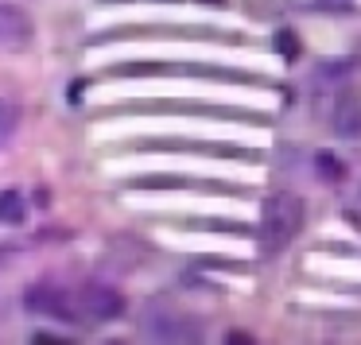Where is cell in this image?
I'll use <instances>...</instances> for the list:
<instances>
[{"mask_svg":"<svg viewBox=\"0 0 361 345\" xmlns=\"http://www.w3.org/2000/svg\"><path fill=\"white\" fill-rule=\"evenodd\" d=\"M303 221H307V206L299 194H291V190L268 194L264 206H260V252H264V256H276L280 249H288L299 237Z\"/></svg>","mask_w":361,"mask_h":345,"instance_id":"1","label":"cell"},{"mask_svg":"<svg viewBox=\"0 0 361 345\" xmlns=\"http://www.w3.org/2000/svg\"><path fill=\"white\" fill-rule=\"evenodd\" d=\"M144 326H148V334L156 337V341H198V337H202V322L183 314V310H175V306H167V303L152 306Z\"/></svg>","mask_w":361,"mask_h":345,"instance_id":"2","label":"cell"},{"mask_svg":"<svg viewBox=\"0 0 361 345\" xmlns=\"http://www.w3.org/2000/svg\"><path fill=\"white\" fill-rule=\"evenodd\" d=\"M35 35V24L20 4H0V47L4 51H24Z\"/></svg>","mask_w":361,"mask_h":345,"instance_id":"3","label":"cell"},{"mask_svg":"<svg viewBox=\"0 0 361 345\" xmlns=\"http://www.w3.org/2000/svg\"><path fill=\"white\" fill-rule=\"evenodd\" d=\"M78 310L90 314V318H97V322H109V318H121V314H125V299H121L113 287L90 283V287H82V295H78Z\"/></svg>","mask_w":361,"mask_h":345,"instance_id":"4","label":"cell"},{"mask_svg":"<svg viewBox=\"0 0 361 345\" xmlns=\"http://www.w3.org/2000/svg\"><path fill=\"white\" fill-rule=\"evenodd\" d=\"M27 310H32V314H51V318H63V322H74L78 303H71V299H66L59 287H51V283H39V287L27 291Z\"/></svg>","mask_w":361,"mask_h":345,"instance_id":"5","label":"cell"},{"mask_svg":"<svg viewBox=\"0 0 361 345\" xmlns=\"http://www.w3.org/2000/svg\"><path fill=\"white\" fill-rule=\"evenodd\" d=\"M334 132L338 136H361V89L350 86L334 105Z\"/></svg>","mask_w":361,"mask_h":345,"instance_id":"6","label":"cell"},{"mask_svg":"<svg viewBox=\"0 0 361 345\" xmlns=\"http://www.w3.org/2000/svg\"><path fill=\"white\" fill-rule=\"evenodd\" d=\"M27 218V202L20 190H4L0 194V225H24Z\"/></svg>","mask_w":361,"mask_h":345,"instance_id":"7","label":"cell"},{"mask_svg":"<svg viewBox=\"0 0 361 345\" xmlns=\"http://www.w3.org/2000/svg\"><path fill=\"white\" fill-rule=\"evenodd\" d=\"M16 128H20V105L8 101V97H0V151L12 144Z\"/></svg>","mask_w":361,"mask_h":345,"instance_id":"8","label":"cell"},{"mask_svg":"<svg viewBox=\"0 0 361 345\" xmlns=\"http://www.w3.org/2000/svg\"><path fill=\"white\" fill-rule=\"evenodd\" d=\"M276 47H280L283 58H295L299 55V39L291 32H276Z\"/></svg>","mask_w":361,"mask_h":345,"instance_id":"9","label":"cell"},{"mask_svg":"<svg viewBox=\"0 0 361 345\" xmlns=\"http://www.w3.org/2000/svg\"><path fill=\"white\" fill-rule=\"evenodd\" d=\"M226 341H237V345H249L252 337H249V334H241V330H237V334H229V337H226Z\"/></svg>","mask_w":361,"mask_h":345,"instance_id":"10","label":"cell"}]
</instances>
